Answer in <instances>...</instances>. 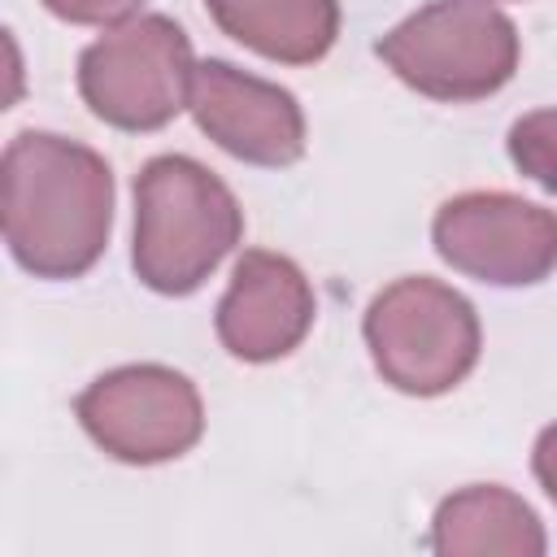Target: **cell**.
Masks as SVG:
<instances>
[{
    "label": "cell",
    "instance_id": "obj_1",
    "mask_svg": "<svg viewBox=\"0 0 557 557\" xmlns=\"http://www.w3.org/2000/svg\"><path fill=\"white\" fill-rule=\"evenodd\" d=\"M0 222L9 252L35 278L87 274L113 226L104 157L48 131H22L0 161Z\"/></svg>",
    "mask_w": 557,
    "mask_h": 557
},
{
    "label": "cell",
    "instance_id": "obj_2",
    "mask_svg": "<svg viewBox=\"0 0 557 557\" xmlns=\"http://www.w3.org/2000/svg\"><path fill=\"white\" fill-rule=\"evenodd\" d=\"M231 187L191 157H152L135 174V274L161 296L196 292L239 244Z\"/></svg>",
    "mask_w": 557,
    "mask_h": 557
},
{
    "label": "cell",
    "instance_id": "obj_3",
    "mask_svg": "<svg viewBox=\"0 0 557 557\" xmlns=\"http://www.w3.org/2000/svg\"><path fill=\"white\" fill-rule=\"evenodd\" d=\"M374 52L431 100H483L518 70V30L487 0H435L387 30Z\"/></svg>",
    "mask_w": 557,
    "mask_h": 557
},
{
    "label": "cell",
    "instance_id": "obj_4",
    "mask_svg": "<svg viewBox=\"0 0 557 557\" xmlns=\"http://www.w3.org/2000/svg\"><path fill=\"white\" fill-rule=\"evenodd\" d=\"M366 344L396 392L440 396L474 370L479 318L461 292L435 278H396L366 309Z\"/></svg>",
    "mask_w": 557,
    "mask_h": 557
},
{
    "label": "cell",
    "instance_id": "obj_5",
    "mask_svg": "<svg viewBox=\"0 0 557 557\" xmlns=\"http://www.w3.org/2000/svg\"><path fill=\"white\" fill-rule=\"evenodd\" d=\"M196 65L178 22L148 13L113 26L78 57L87 109L117 131H157L191 100Z\"/></svg>",
    "mask_w": 557,
    "mask_h": 557
},
{
    "label": "cell",
    "instance_id": "obj_6",
    "mask_svg": "<svg viewBox=\"0 0 557 557\" xmlns=\"http://www.w3.org/2000/svg\"><path fill=\"white\" fill-rule=\"evenodd\" d=\"M74 413L109 457L131 466L183 457L205 426L196 387L165 366H122L100 374L74 400Z\"/></svg>",
    "mask_w": 557,
    "mask_h": 557
},
{
    "label": "cell",
    "instance_id": "obj_7",
    "mask_svg": "<svg viewBox=\"0 0 557 557\" xmlns=\"http://www.w3.org/2000/svg\"><path fill=\"white\" fill-rule=\"evenodd\" d=\"M435 252L483 283L522 287L557 265V213L509 191H466L435 213Z\"/></svg>",
    "mask_w": 557,
    "mask_h": 557
},
{
    "label": "cell",
    "instance_id": "obj_8",
    "mask_svg": "<svg viewBox=\"0 0 557 557\" xmlns=\"http://www.w3.org/2000/svg\"><path fill=\"white\" fill-rule=\"evenodd\" d=\"M187 109L196 126L239 161L278 170L305 157V113L296 96L226 61L196 65Z\"/></svg>",
    "mask_w": 557,
    "mask_h": 557
},
{
    "label": "cell",
    "instance_id": "obj_9",
    "mask_svg": "<svg viewBox=\"0 0 557 557\" xmlns=\"http://www.w3.org/2000/svg\"><path fill=\"white\" fill-rule=\"evenodd\" d=\"M313 326V292L305 274L265 248H248L235 261L231 287L218 305V339L239 361L287 357Z\"/></svg>",
    "mask_w": 557,
    "mask_h": 557
},
{
    "label": "cell",
    "instance_id": "obj_10",
    "mask_svg": "<svg viewBox=\"0 0 557 557\" xmlns=\"http://www.w3.org/2000/svg\"><path fill=\"white\" fill-rule=\"evenodd\" d=\"M205 4L231 39L287 65H309L326 57L339 30L335 0H205Z\"/></svg>",
    "mask_w": 557,
    "mask_h": 557
},
{
    "label": "cell",
    "instance_id": "obj_11",
    "mask_svg": "<svg viewBox=\"0 0 557 557\" xmlns=\"http://www.w3.org/2000/svg\"><path fill=\"white\" fill-rule=\"evenodd\" d=\"M435 553L466 557V553H544V531L531 505L505 487H466L453 492L435 509Z\"/></svg>",
    "mask_w": 557,
    "mask_h": 557
},
{
    "label": "cell",
    "instance_id": "obj_12",
    "mask_svg": "<svg viewBox=\"0 0 557 557\" xmlns=\"http://www.w3.org/2000/svg\"><path fill=\"white\" fill-rule=\"evenodd\" d=\"M509 157L544 191H557V109L518 117L509 126Z\"/></svg>",
    "mask_w": 557,
    "mask_h": 557
},
{
    "label": "cell",
    "instance_id": "obj_13",
    "mask_svg": "<svg viewBox=\"0 0 557 557\" xmlns=\"http://www.w3.org/2000/svg\"><path fill=\"white\" fill-rule=\"evenodd\" d=\"M57 17L78 22V26H104V22H122L131 17L144 0H44Z\"/></svg>",
    "mask_w": 557,
    "mask_h": 557
},
{
    "label": "cell",
    "instance_id": "obj_14",
    "mask_svg": "<svg viewBox=\"0 0 557 557\" xmlns=\"http://www.w3.org/2000/svg\"><path fill=\"white\" fill-rule=\"evenodd\" d=\"M531 466H535V479H540V487H544V492L553 496V505H557V422L540 431V440H535V453H531Z\"/></svg>",
    "mask_w": 557,
    "mask_h": 557
}]
</instances>
